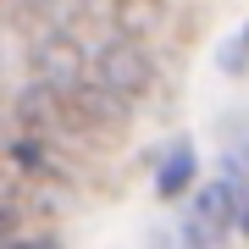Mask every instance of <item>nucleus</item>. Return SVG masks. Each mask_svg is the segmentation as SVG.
Returning a JSON list of instances; mask_svg holds the SVG:
<instances>
[{
    "label": "nucleus",
    "mask_w": 249,
    "mask_h": 249,
    "mask_svg": "<svg viewBox=\"0 0 249 249\" xmlns=\"http://www.w3.org/2000/svg\"><path fill=\"white\" fill-rule=\"evenodd\" d=\"M238 211H244V194H238V178H216L211 188H199V199L188 205V222H183V238H194V244H222L232 222H238Z\"/></svg>",
    "instance_id": "1"
},
{
    "label": "nucleus",
    "mask_w": 249,
    "mask_h": 249,
    "mask_svg": "<svg viewBox=\"0 0 249 249\" xmlns=\"http://www.w3.org/2000/svg\"><path fill=\"white\" fill-rule=\"evenodd\" d=\"M89 67H94V78L106 83V89H116L122 100L155 89V61H150V50H144V45H133V39H111Z\"/></svg>",
    "instance_id": "2"
},
{
    "label": "nucleus",
    "mask_w": 249,
    "mask_h": 249,
    "mask_svg": "<svg viewBox=\"0 0 249 249\" xmlns=\"http://www.w3.org/2000/svg\"><path fill=\"white\" fill-rule=\"evenodd\" d=\"M34 67H39V78H55V83H67V78H83V50H78V39L67 34V28H50L45 39L34 45Z\"/></svg>",
    "instance_id": "3"
},
{
    "label": "nucleus",
    "mask_w": 249,
    "mask_h": 249,
    "mask_svg": "<svg viewBox=\"0 0 249 249\" xmlns=\"http://www.w3.org/2000/svg\"><path fill=\"white\" fill-rule=\"evenodd\" d=\"M6 166L22 172V178H55V160L45 155L39 139H11V144H6Z\"/></svg>",
    "instance_id": "4"
},
{
    "label": "nucleus",
    "mask_w": 249,
    "mask_h": 249,
    "mask_svg": "<svg viewBox=\"0 0 249 249\" xmlns=\"http://www.w3.org/2000/svg\"><path fill=\"white\" fill-rule=\"evenodd\" d=\"M188 183H194V150L183 144V150H172V155H166V166H160L155 188H160V199H178Z\"/></svg>",
    "instance_id": "5"
},
{
    "label": "nucleus",
    "mask_w": 249,
    "mask_h": 249,
    "mask_svg": "<svg viewBox=\"0 0 249 249\" xmlns=\"http://www.w3.org/2000/svg\"><path fill=\"white\" fill-rule=\"evenodd\" d=\"M116 22H122L127 34L155 28V22H160V0H116Z\"/></svg>",
    "instance_id": "6"
},
{
    "label": "nucleus",
    "mask_w": 249,
    "mask_h": 249,
    "mask_svg": "<svg viewBox=\"0 0 249 249\" xmlns=\"http://www.w3.org/2000/svg\"><path fill=\"white\" fill-rule=\"evenodd\" d=\"M222 61H227V72H244V61H249V28L238 34V45H227V50H222Z\"/></svg>",
    "instance_id": "7"
},
{
    "label": "nucleus",
    "mask_w": 249,
    "mask_h": 249,
    "mask_svg": "<svg viewBox=\"0 0 249 249\" xmlns=\"http://www.w3.org/2000/svg\"><path fill=\"white\" fill-rule=\"evenodd\" d=\"M238 227H244V238H249V199H244V211H238Z\"/></svg>",
    "instance_id": "8"
}]
</instances>
